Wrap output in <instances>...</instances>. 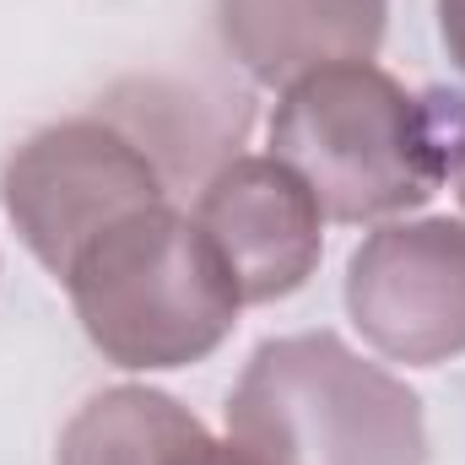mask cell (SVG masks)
Instances as JSON below:
<instances>
[{"mask_svg": "<svg viewBox=\"0 0 465 465\" xmlns=\"http://www.w3.org/2000/svg\"><path fill=\"white\" fill-rule=\"evenodd\" d=\"M347 314L390 362L465 357V217L379 223L347 260Z\"/></svg>", "mask_w": 465, "mask_h": 465, "instance_id": "cell-5", "label": "cell"}, {"mask_svg": "<svg viewBox=\"0 0 465 465\" xmlns=\"http://www.w3.org/2000/svg\"><path fill=\"white\" fill-rule=\"evenodd\" d=\"M190 465H260V460H254L249 450H238L232 439H228V444H223V439H212V444H206V450H201Z\"/></svg>", "mask_w": 465, "mask_h": 465, "instance_id": "cell-10", "label": "cell"}, {"mask_svg": "<svg viewBox=\"0 0 465 465\" xmlns=\"http://www.w3.org/2000/svg\"><path fill=\"white\" fill-rule=\"evenodd\" d=\"M65 292L87 341L130 373L206 362L243 309L212 238L168 201L98 232L71 260Z\"/></svg>", "mask_w": 465, "mask_h": 465, "instance_id": "cell-2", "label": "cell"}, {"mask_svg": "<svg viewBox=\"0 0 465 465\" xmlns=\"http://www.w3.org/2000/svg\"><path fill=\"white\" fill-rule=\"evenodd\" d=\"M163 201L168 190L146 146L93 114L27 135L0 173V206L16 238L60 282L104 228Z\"/></svg>", "mask_w": 465, "mask_h": 465, "instance_id": "cell-4", "label": "cell"}, {"mask_svg": "<svg viewBox=\"0 0 465 465\" xmlns=\"http://www.w3.org/2000/svg\"><path fill=\"white\" fill-rule=\"evenodd\" d=\"M390 0H217L228 54L260 87H292L309 71L373 60Z\"/></svg>", "mask_w": 465, "mask_h": 465, "instance_id": "cell-7", "label": "cell"}, {"mask_svg": "<svg viewBox=\"0 0 465 465\" xmlns=\"http://www.w3.org/2000/svg\"><path fill=\"white\" fill-rule=\"evenodd\" d=\"M228 439L260 465H428L417 390L336 331L260 341L228 395Z\"/></svg>", "mask_w": 465, "mask_h": 465, "instance_id": "cell-3", "label": "cell"}, {"mask_svg": "<svg viewBox=\"0 0 465 465\" xmlns=\"http://www.w3.org/2000/svg\"><path fill=\"white\" fill-rule=\"evenodd\" d=\"M206 444V422L168 390L114 384L60 428L54 465H190Z\"/></svg>", "mask_w": 465, "mask_h": 465, "instance_id": "cell-8", "label": "cell"}, {"mask_svg": "<svg viewBox=\"0 0 465 465\" xmlns=\"http://www.w3.org/2000/svg\"><path fill=\"white\" fill-rule=\"evenodd\" d=\"M439 38L455 60V71L465 76V0H439Z\"/></svg>", "mask_w": 465, "mask_h": 465, "instance_id": "cell-9", "label": "cell"}, {"mask_svg": "<svg viewBox=\"0 0 465 465\" xmlns=\"http://www.w3.org/2000/svg\"><path fill=\"white\" fill-rule=\"evenodd\" d=\"M465 130L460 98H411L373 60H347L282 87L271 157L287 163L325 223H395L433 201Z\"/></svg>", "mask_w": 465, "mask_h": 465, "instance_id": "cell-1", "label": "cell"}, {"mask_svg": "<svg viewBox=\"0 0 465 465\" xmlns=\"http://www.w3.org/2000/svg\"><path fill=\"white\" fill-rule=\"evenodd\" d=\"M195 228L223 254L243 303H276L303 292L325 254L320 201L271 152L232 157L206 179L195 201Z\"/></svg>", "mask_w": 465, "mask_h": 465, "instance_id": "cell-6", "label": "cell"}, {"mask_svg": "<svg viewBox=\"0 0 465 465\" xmlns=\"http://www.w3.org/2000/svg\"><path fill=\"white\" fill-rule=\"evenodd\" d=\"M450 179H455V195H460V206H465V130H460V141H455V163H450Z\"/></svg>", "mask_w": 465, "mask_h": 465, "instance_id": "cell-11", "label": "cell"}]
</instances>
